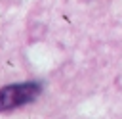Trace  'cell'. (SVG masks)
I'll return each instance as SVG.
<instances>
[{
    "mask_svg": "<svg viewBox=\"0 0 122 119\" xmlns=\"http://www.w3.org/2000/svg\"><path fill=\"white\" fill-rule=\"evenodd\" d=\"M40 92H42V84L36 81L8 84V86L0 88V111H10L15 107H21V106L36 100Z\"/></svg>",
    "mask_w": 122,
    "mask_h": 119,
    "instance_id": "obj_1",
    "label": "cell"
}]
</instances>
